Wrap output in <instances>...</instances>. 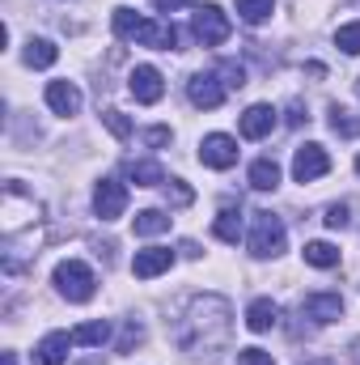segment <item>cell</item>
<instances>
[{"label":"cell","instance_id":"1","mask_svg":"<svg viewBox=\"0 0 360 365\" xmlns=\"http://www.w3.org/2000/svg\"><path fill=\"white\" fill-rule=\"evenodd\" d=\"M115 34L119 38H132V43H144V47H157V51H170L179 43V30L166 26V21H149L132 9H115Z\"/></svg>","mask_w":360,"mask_h":365},{"label":"cell","instance_id":"2","mask_svg":"<svg viewBox=\"0 0 360 365\" xmlns=\"http://www.w3.org/2000/svg\"><path fill=\"white\" fill-rule=\"evenodd\" d=\"M288 247V230L275 212H255V225H250V255L255 259H271Z\"/></svg>","mask_w":360,"mask_h":365},{"label":"cell","instance_id":"3","mask_svg":"<svg viewBox=\"0 0 360 365\" xmlns=\"http://www.w3.org/2000/svg\"><path fill=\"white\" fill-rule=\"evenodd\" d=\"M55 289H60L68 302H90L93 289H97V276H93V268L81 264V259H64V264H55Z\"/></svg>","mask_w":360,"mask_h":365},{"label":"cell","instance_id":"4","mask_svg":"<svg viewBox=\"0 0 360 365\" xmlns=\"http://www.w3.org/2000/svg\"><path fill=\"white\" fill-rule=\"evenodd\" d=\"M191 30H195V38H199L203 47H221V43L233 34L229 17H225L216 4H203V9H195V21H191Z\"/></svg>","mask_w":360,"mask_h":365},{"label":"cell","instance_id":"5","mask_svg":"<svg viewBox=\"0 0 360 365\" xmlns=\"http://www.w3.org/2000/svg\"><path fill=\"white\" fill-rule=\"evenodd\" d=\"M93 212L102 217V221H115V217H123L127 212V187L119 179H102L93 187Z\"/></svg>","mask_w":360,"mask_h":365},{"label":"cell","instance_id":"6","mask_svg":"<svg viewBox=\"0 0 360 365\" xmlns=\"http://www.w3.org/2000/svg\"><path fill=\"white\" fill-rule=\"evenodd\" d=\"M327 170H331V158H327L322 145H301L292 153V179L297 182H314V179H322Z\"/></svg>","mask_w":360,"mask_h":365},{"label":"cell","instance_id":"7","mask_svg":"<svg viewBox=\"0 0 360 365\" xmlns=\"http://www.w3.org/2000/svg\"><path fill=\"white\" fill-rule=\"evenodd\" d=\"M199 162H203V166H212V170H229V166L238 162V140H233V136H225V132L203 136V145H199Z\"/></svg>","mask_w":360,"mask_h":365},{"label":"cell","instance_id":"8","mask_svg":"<svg viewBox=\"0 0 360 365\" xmlns=\"http://www.w3.org/2000/svg\"><path fill=\"white\" fill-rule=\"evenodd\" d=\"M127 90H132V98H136V102L153 106V102H162L166 81H162V73H157L153 64H140V68H132V77H127Z\"/></svg>","mask_w":360,"mask_h":365},{"label":"cell","instance_id":"9","mask_svg":"<svg viewBox=\"0 0 360 365\" xmlns=\"http://www.w3.org/2000/svg\"><path fill=\"white\" fill-rule=\"evenodd\" d=\"M186 93H191L195 106L216 110V106L225 102V81H216V73H195V77L186 81Z\"/></svg>","mask_w":360,"mask_h":365},{"label":"cell","instance_id":"10","mask_svg":"<svg viewBox=\"0 0 360 365\" xmlns=\"http://www.w3.org/2000/svg\"><path fill=\"white\" fill-rule=\"evenodd\" d=\"M170 264H174V251L170 247H144V251H136L132 272H136V280H153V276L170 272Z\"/></svg>","mask_w":360,"mask_h":365},{"label":"cell","instance_id":"11","mask_svg":"<svg viewBox=\"0 0 360 365\" xmlns=\"http://www.w3.org/2000/svg\"><path fill=\"white\" fill-rule=\"evenodd\" d=\"M301 314H309L314 323H335V319H344V297L339 293H309L301 302Z\"/></svg>","mask_w":360,"mask_h":365},{"label":"cell","instance_id":"12","mask_svg":"<svg viewBox=\"0 0 360 365\" xmlns=\"http://www.w3.org/2000/svg\"><path fill=\"white\" fill-rule=\"evenodd\" d=\"M242 136L246 140H263V136H271V128H275V106H268V102H255L246 115H242Z\"/></svg>","mask_w":360,"mask_h":365},{"label":"cell","instance_id":"13","mask_svg":"<svg viewBox=\"0 0 360 365\" xmlns=\"http://www.w3.org/2000/svg\"><path fill=\"white\" fill-rule=\"evenodd\" d=\"M68 344H73L68 331H51V336H43L38 349H34V365H64L68 361Z\"/></svg>","mask_w":360,"mask_h":365},{"label":"cell","instance_id":"14","mask_svg":"<svg viewBox=\"0 0 360 365\" xmlns=\"http://www.w3.org/2000/svg\"><path fill=\"white\" fill-rule=\"evenodd\" d=\"M47 106H51L55 115H77V110H81V90H77L73 81H51V86H47Z\"/></svg>","mask_w":360,"mask_h":365},{"label":"cell","instance_id":"15","mask_svg":"<svg viewBox=\"0 0 360 365\" xmlns=\"http://www.w3.org/2000/svg\"><path fill=\"white\" fill-rule=\"evenodd\" d=\"M275 319H280V310H275V302L271 297H259V302H250V310H246V327L255 331V336H263L275 327Z\"/></svg>","mask_w":360,"mask_h":365},{"label":"cell","instance_id":"16","mask_svg":"<svg viewBox=\"0 0 360 365\" xmlns=\"http://www.w3.org/2000/svg\"><path fill=\"white\" fill-rule=\"evenodd\" d=\"M55 60H60V47L51 38H30L26 43V64L30 68H51Z\"/></svg>","mask_w":360,"mask_h":365},{"label":"cell","instance_id":"17","mask_svg":"<svg viewBox=\"0 0 360 365\" xmlns=\"http://www.w3.org/2000/svg\"><path fill=\"white\" fill-rule=\"evenodd\" d=\"M212 234H216L221 242H238V238H242V212H238V208H221L216 221H212Z\"/></svg>","mask_w":360,"mask_h":365},{"label":"cell","instance_id":"18","mask_svg":"<svg viewBox=\"0 0 360 365\" xmlns=\"http://www.w3.org/2000/svg\"><path fill=\"white\" fill-rule=\"evenodd\" d=\"M233 9H238V17L246 26H263L271 13H275V0H233Z\"/></svg>","mask_w":360,"mask_h":365},{"label":"cell","instance_id":"19","mask_svg":"<svg viewBox=\"0 0 360 365\" xmlns=\"http://www.w3.org/2000/svg\"><path fill=\"white\" fill-rule=\"evenodd\" d=\"M110 340V323L106 319H93V323H81L73 331V344H90V349H102Z\"/></svg>","mask_w":360,"mask_h":365},{"label":"cell","instance_id":"20","mask_svg":"<svg viewBox=\"0 0 360 365\" xmlns=\"http://www.w3.org/2000/svg\"><path fill=\"white\" fill-rule=\"evenodd\" d=\"M250 187H255V191H275V187H280V166H275L271 158H259V162L250 166Z\"/></svg>","mask_w":360,"mask_h":365},{"label":"cell","instance_id":"21","mask_svg":"<svg viewBox=\"0 0 360 365\" xmlns=\"http://www.w3.org/2000/svg\"><path fill=\"white\" fill-rule=\"evenodd\" d=\"M166 230H170V212H162V208H144V212H136V234L153 238V234H166Z\"/></svg>","mask_w":360,"mask_h":365},{"label":"cell","instance_id":"22","mask_svg":"<svg viewBox=\"0 0 360 365\" xmlns=\"http://www.w3.org/2000/svg\"><path fill=\"white\" fill-rule=\"evenodd\" d=\"M127 179L136 182V187H162L166 182V170L157 162H132L127 166Z\"/></svg>","mask_w":360,"mask_h":365},{"label":"cell","instance_id":"23","mask_svg":"<svg viewBox=\"0 0 360 365\" xmlns=\"http://www.w3.org/2000/svg\"><path fill=\"white\" fill-rule=\"evenodd\" d=\"M305 264H314V268H335V264H339V251H335L331 242H309V247H305Z\"/></svg>","mask_w":360,"mask_h":365},{"label":"cell","instance_id":"24","mask_svg":"<svg viewBox=\"0 0 360 365\" xmlns=\"http://www.w3.org/2000/svg\"><path fill=\"white\" fill-rule=\"evenodd\" d=\"M335 47L348 51V56H360V21H348L335 30Z\"/></svg>","mask_w":360,"mask_h":365},{"label":"cell","instance_id":"25","mask_svg":"<svg viewBox=\"0 0 360 365\" xmlns=\"http://www.w3.org/2000/svg\"><path fill=\"white\" fill-rule=\"evenodd\" d=\"M331 128L339 136H360V119H352V110H344V106H331Z\"/></svg>","mask_w":360,"mask_h":365},{"label":"cell","instance_id":"26","mask_svg":"<svg viewBox=\"0 0 360 365\" xmlns=\"http://www.w3.org/2000/svg\"><path fill=\"white\" fill-rule=\"evenodd\" d=\"M102 119H106V128H110L119 140H127V136H132V123H127V115H123V110H106Z\"/></svg>","mask_w":360,"mask_h":365},{"label":"cell","instance_id":"27","mask_svg":"<svg viewBox=\"0 0 360 365\" xmlns=\"http://www.w3.org/2000/svg\"><path fill=\"white\" fill-rule=\"evenodd\" d=\"M221 77H229V81H225V90H242V86H246L242 64H221Z\"/></svg>","mask_w":360,"mask_h":365},{"label":"cell","instance_id":"28","mask_svg":"<svg viewBox=\"0 0 360 365\" xmlns=\"http://www.w3.org/2000/svg\"><path fill=\"white\" fill-rule=\"evenodd\" d=\"M322 221H327V225H331V230H344V225H348V208H344V204H331V208H327V217H322Z\"/></svg>","mask_w":360,"mask_h":365},{"label":"cell","instance_id":"29","mask_svg":"<svg viewBox=\"0 0 360 365\" xmlns=\"http://www.w3.org/2000/svg\"><path fill=\"white\" fill-rule=\"evenodd\" d=\"M242 365H275L271 361V353H263V349H242V357H238Z\"/></svg>","mask_w":360,"mask_h":365},{"label":"cell","instance_id":"30","mask_svg":"<svg viewBox=\"0 0 360 365\" xmlns=\"http://www.w3.org/2000/svg\"><path fill=\"white\" fill-rule=\"evenodd\" d=\"M140 340H144V327H140V323H127V331H123V340H119V349L127 353V349H132V344H140Z\"/></svg>","mask_w":360,"mask_h":365},{"label":"cell","instance_id":"31","mask_svg":"<svg viewBox=\"0 0 360 365\" xmlns=\"http://www.w3.org/2000/svg\"><path fill=\"white\" fill-rule=\"evenodd\" d=\"M144 145H153V149L170 145V128H149V132H144Z\"/></svg>","mask_w":360,"mask_h":365},{"label":"cell","instance_id":"32","mask_svg":"<svg viewBox=\"0 0 360 365\" xmlns=\"http://www.w3.org/2000/svg\"><path fill=\"white\" fill-rule=\"evenodd\" d=\"M186 4H195V0H153L157 13H179V9H186Z\"/></svg>","mask_w":360,"mask_h":365},{"label":"cell","instance_id":"33","mask_svg":"<svg viewBox=\"0 0 360 365\" xmlns=\"http://www.w3.org/2000/svg\"><path fill=\"white\" fill-rule=\"evenodd\" d=\"M166 195H174V204H191V191H186L182 182H174V187H166Z\"/></svg>","mask_w":360,"mask_h":365},{"label":"cell","instance_id":"34","mask_svg":"<svg viewBox=\"0 0 360 365\" xmlns=\"http://www.w3.org/2000/svg\"><path fill=\"white\" fill-rule=\"evenodd\" d=\"M356 175H360V158H356Z\"/></svg>","mask_w":360,"mask_h":365},{"label":"cell","instance_id":"35","mask_svg":"<svg viewBox=\"0 0 360 365\" xmlns=\"http://www.w3.org/2000/svg\"><path fill=\"white\" fill-rule=\"evenodd\" d=\"M81 365H97V361H81Z\"/></svg>","mask_w":360,"mask_h":365},{"label":"cell","instance_id":"36","mask_svg":"<svg viewBox=\"0 0 360 365\" xmlns=\"http://www.w3.org/2000/svg\"><path fill=\"white\" fill-rule=\"evenodd\" d=\"M356 93H360V86H356Z\"/></svg>","mask_w":360,"mask_h":365}]
</instances>
